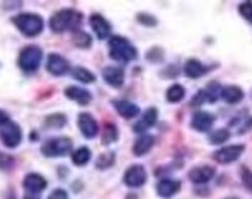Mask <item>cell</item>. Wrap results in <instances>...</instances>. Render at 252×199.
I'll return each instance as SVG.
<instances>
[{
	"label": "cell",
	"instance_id": "1",
	"mask_svg": "<svg viewBox=\"0 0 252 199\" xmlns=\"http://www.w3.org/2000/svg\"><path fill=\"white\" fill-rule=\"evenodd\" d=\"M82 22L81 13L74 9H61L50 19V28L53 32H63V31H79V25Z\"/></svg>",
	"mask_w": 252,
	"mask_h": 199
},
{
	"label": "cell",
	"instance_id": "2",
	"mask_svg": "<svg viewBox=\"0 0 252 199\" xmlns=\"http://www.w3.org/2000/svg\"><path fill=\"white\" fill-rule=\"evenodd\" d=\"M108 51H110V57L118 62H130L138 57V50L123 36H113L110 39Z\"/></svg>",
	"mask_w": 252,
	"mask_h": 199
},
{
	"label": "cell",
	"instance_id": "3",
	"mask_svg": "<svg viewBox=\"0 0 252 199\" xmlns=\"http://www.w3.org/2000/svg\"><path fill=\"white\" fill-rule=\"evenodd\" d=\"M13 24L27 37H36L43 29V19L39 14H32V13H24L13 17Z\"/></svg>",
	"mask_w": 252,
	"mask_h": 199
},
{
	"label": "cell",
	"instance_id": "4",
	"mask_svg": "<svg viewBox=\"0 0 252 199\" xmlns=\"http://www.w3.org/2000/svg\"><path fill=\"white\" fill-rule=\"evenodd\" d=\"M42 57H43V54L39 47L28 45L20 51L17 63L20 66V70H24L25 73H34L40 66Z\"/></svg>",
	"mask_w": 252,
	"mask_h": 199
},
{
	"label": "cell",
	"instance_id": "5",
	"mask_svg": "<svg viewBox=\"0 0 252 199\" xmlns=\"http://www.w3.org/2000/svg\"><path fill=\"white\" fill-rule=\"evenodd\" d=\"M73 148V142L70 138H51L43 142L42 154L47 158H62L67 156Z\"/></svg>",
	"mask_w": 252,
	"mask_h": 199
},
{
	"label": "cell",
	"instance_id": "6",
	"mask_svg": "<svg viewBox=\"0 0 252 199\" xmlns=\"http://www.w3.org/2000/svg\"><path fill=\"white\" fill-rule=\"evenodd\" d=\"M0 139H2L5 147L16 148L22 142V130H20V127L16 122H13V120H8L5 125L0 127Z\"/></svg>",
	"mask_w": 252,
	"mask_h": 199
},
{
	"label": "cell",
	"instance_id": "7",
	"mask_svg": "<svg viewBox=\"0 0 252 199\" xmlns=\"http://www.w3.org/2000/svg\"><path fill=\"white\" fill-rule=\"evenodd\" d=\"M147 181V171L146 169L139 164L131 165V167L127 169V171L124 173V184L130 189H138V187H142Z\"/></svg>",
	"mask_w": 252,
	"mask_h": 199
},
{
	"label": "cell",
	"instance_id": "8",
	"mask_svg": "<svg viewBox=\"0 0 252 199\" xmlns=\"http://www.w3.org/2000/svg\"><path fill=\"white\" fill-rule=\"evenodd\" d=\"M243 151H245V145H242V143H235V145H227V147L217 150L212 158L218 164H231L242 156Z\"/></svg>",
	"mask_w": 252,
	"mask_h": 199
},
{
	"label": "cell",
	"instance_id": "9",
	"mask_svg": "<svg viewBox=\"0 0 252 199\" xmlns=\"http://www.w3.org/2000/svg\"><path fill=\"white\" fill-rule=\"evenodd\" d=\"M24 189L25 195L40 196V193L47 189V179L39 173H30L24 179Z\"/></svg>",
	"mask_w": 252,
	"mask_h": 199
},
{
	"label": "cell",
	"instance_id": "10",
	"mask_svg": "<svg viewBox=\"0 0 252 199\" xmlns=\"http://www.w3.org/2000/svg\"><path fill=\"white\" fill-rule=\"evenodd\" d=\"M47 70L53 76H63L70 71V63L59 54H50L47 59Z\"/></svg>",
	"mask_w": 252,
	"mask_h": 199
},
{
	"label": "cell",
	"instance_id": "11",
	"mask_svg": "<svg viewBox=\"0 0 252 199\" xmlns=\"http://www.w3.org/2000/svg\"><path fill=\"white\" fill-rule=\"evenodd\" d=\"M78 125H79L81 133L87 139L94 138L97 135V130H99L96 119L90 113H81L79 117H78Z\"/></svg>",
	"mask_w": 252,
	"mask_h": 199
},
{
	"label": "cell",
	"instance_id": "12",
	"mask_svg": "<svg viewBox=\"0 0 252 199\" xmlns=\"http://www.w3.org/2000/svg\"><path fill=\"white\" fill-rule=\"evenodd\" d=\"M215 122V117L214 114L207 113V112H196L193 116H192V120H190V127L196 131H209L212 128Z\"/></svg>",
	"mask_w": 252,
	"mask_h": 199
},
{
	"label": "cell",
	"instance_id": "13",
	"mask_svg": "<svg viewBox=\"0 0 252 199\" xmlns=\"http://www.w3.org/2000/svg\"><path fill=\"white\" fill-rule=\"evenodd\" d=\"M90 27L94 31L96 37L101 39V40L107 39V36L110 34V31H112L110 22H108L107 19H104L101 14H93L90 17Z\"/></svg>",
	"mask_w": 252,
	"mask_h": 199
},
{
	"label": "cell",
	"instance_id": "14",
	"mask_svg": "<svg viewBox=\"0 0 252 199\" xmlns=\"http://www.w3.org/2000/svg\"><path fill=\"white\" fill-rule=\"evenodd\" d=\"M215 176V169L211 165H200V167H193L189 171V179L193 184H206L209 182Z\"/></svg>",
	"mask_w": 252,
	"mask_h": 199
},
{
	"label": "cell",
	"instance_id": "15",
	"mask_svg": "<svg viewBox=\"0 0 252 199\" xmlns=\"http://www.w3.org/2000/svg\"><path fill=\"white\" fill-rule=\"evenodd\" d=\"M157 120H158V110L150 107V108H147L146 112H144L142 117L133 125V130H135V133H144L146 130H149L150 127L155 125Z\"/></svg>",
	"mask_w": 252,
	"mask_h": 199
},
{
	"label": "cell",
	"instance_id": "16",
	"mask_svg": "<svg viewBox=\"0 0 252 199\" xmlns=\"http://www.w3.org/2000/svg\"><path fill=\"white\" fill-rule=\"evenodd\" d=\"M102 77L108 85L119 88L124 84V70L121 66H105L102 70Z\"/></svg>",
	"mask_w": 252,
	"mask_h": 199
},
{
	"label": "cell",
	"instance_id": "17",
	"mask_svg": "<svg viewBox=\"0 0 252 199\" xmlns=\"http://www.w3.org/2000/svg\"><path fill=\"white\" fill-rule=\"evenodd\" d=\"M65 96H67L70 101L78 102L79 105H89L92 102V93L81 86H68L67 90H65Z\"/></svg>",
	"mask_w": 252,
	"mask_h": 199
},
{
	"label": "cell",
	"instance_id": "18",
	"mask_svg": "<svg viewBox=\"0 0 252 199\" xmlns=\"http://www.w3.org/2000/svg\"><path fill=\"white\" fill-rule=\"evenodd\" d=\"M181 189V182L177 179H161L157 184V193L161 198H170L177 195Z\"/></svg>",
	"mask_w": 252,
	"mask_h": 199
},
{
	"label": "cell",
	"instance_id": "19",
	"mask_svg": "<svg viewBox=\"0 0 252 199\" xmlns=\"http://www.w3.org/2000/svg\"><path fill=\"white\" fill-rule=\"evenodd\" d=\"M113 107L124 119H133L139 114V107L128 101H113Z\"/></svg>",
	"mask_w": 252,
	"mask_h": 199
},
{
	"label": "cell",
	"instance_id": "20",
	"mask_svg": "<svg viewBox=\"0 0 252 199\" xmlns=\"http://www.w3.org/2000/svg\"><path fill=\"white\" fill-rule=\"evenodd\" d=\"M155 143V138L150 136V135H141L135 143H133V153L135 156H144L146 153H149Z\"/></svg>",
	"mask_w": 252,
	"mask_h": 199
},
{
	"label": "cell",
	"instance_id": "21",
	"mask_svg": "<svg viewBox=\"0 0 252 199\" xmlns=\"http://www.w3.org/2000/svg\"><path fill=\"white\" fill-rule=\"evenodd\" d=\"M243 97H245L243 90L237 85H227L221 90V99L227 104H238L240 101H243Z\"/></svg>",
	"mask_w": 252,
	"mask_h": 199
},
{
	"label": "cell",
	"instance_id": "22",
	"mask_svg": "<svg viewBox=\"0 0 252 199\" xmlns=\"http://www.w3.org/2000/svg\"><path fill=\"white\" fill-rule=\"evenodd\" d=\"M206 73H207V68L196 59H189L184 65V74L190 77V79H198V77H201Z\"/></svg>",
	"mask_w": 252,
	"mask_h": 199
},
{
	"label": "cell",
	"instance_id": "23",
	"mask_svg": "<svg viewBox=\"0 0 252 199\" xmlns=\"http://www.w3.org/2000/svg\"><path fill=\"white\" fill-rule=\"evenodd\" d=\"M184 96H186V90H184V86L180 85V84H173L166 93V99L170 104L181 102L184 99Z\"/></svg>",
	"mask_w": 252,
	"mask_h": 199
},
{
	"label": "cell",
	"instance_id": "24",
	"mask_svg": "<svg viewBox=\"0 0 252 199\" xmlns=\"http://www.w3.org/2000/svg\"><path fill=\"white\" fill-rule=\"evenodd\" d=\"M221 90H223V86L218 82H215V81L209 82V84H207V86L203 90L204 96H206V101L207 102H215L218 97H221Z\"/></svg>",
	"mask_w": 252,
	"mask_h": 199
},
{
	"label": "cell",
	"instance_id": "25",
	"mask_svg": "<svg viewBox=\"0 0 252 199\" xmlns=\"http://www.w3.org/2000/svg\"><path fill=\"white\" fill-rule=\"evenodd\" d=\"M92 158V153H90V148L89 147H81L76 150L73 154H71V159L76 165H79V167H82V165H85L87 162L90 161Z\"/></svg>",
	"mask_w": 252,
	"mask_h": 199
},
{
	"label": "cell",
	"instance_id": "26",
	"mask_svg": "<svg viewBox=\"0 0 252 199\" xmlns=\"http://www.w3.org/2000/svg\"><path fill=\"white\" fill-rule=\"evenodd\" d=\"M73 77H74V79H78L79 82H82V84H92V82L96 81V76L87 68H82V66H78V68L73 70Z\"/></svg>",
	"mask_w": 252,
	"mask_h": 199
},
{
	"label": "cell",
	"instance_id": "27",
	"mask_svg": "<svg viewBox=\"0 0 252 199\" xmlns=\"http://www.w3.org/2000/svg\"><path fill=\"white\" fill-rule=\"evenodd\" d=\"M119 136L118 128L113 124H105L104 127V133H102V143L107 145V143H113Z\"/></svg>",
	"mask_w": 252,
	"mask_h": 199
},
{
	"label": "cell",
	"instance_id": "28",
	"mask_svg": "<svg viewBox=\"0 0 252 199\" xmlns=\"http://www.w3.org/2000/svg\"><path fill=\"white\" fill-rule=\"evenodd\" d=\"M229 138H231V133H229V130H226V128H218V130H215V131L211 133L209 142L214 143V145H218V143L226 142Z\"/></svg>",
	"mask_w": 252,
	"mask_h": 199
},
{
	"label": "cell",
	"instance_id": "29",
	"mask_svg": "<svg viewBox=\"0 0 252 199\" xmlns=\"http://www.w3.org/2000/svg\"><path fill=\"white\" fill-rule=\"evenodd\" d=\"M73 42H74V45L79 48H89L92 45V37L84 31H76L73 36Z\"/></svg>",
	"mask_w": 252,
	"mask_h": 199
},
{
	"label": "cell",
	"instance_id": "30",
	"mask_svg": "<svg viewBox=\"0 0 252 199\" xmlns=\"http://www.w3.org/2000/svg\"><path fill=\"white\" fill-rule=\"evenodd\" d=\"M113 164H115V153H102L96 161V167L99 170H105L110 169Z\"/></svg>",
	"mask_w": 252,
	"mask_h": 199
},
{
	"label": "cell",
	"instance_id": "31",
	"mask_svg": "<svg viewBox=\"0 0 252 199\" xmlns=\"http://www.w3.org/2000/svg\"><path fill=\"white\" fill-rule=\"evenodd\" d=\"M65 124H67V117L63 114H50L45 119V125L50 128H62Z\"/></svg>",
	"mask_w": 252,
	"mask_h": 199
},
{
	"label": "cell",
	"instance_id": "32",
	"mask_svg": "<svg viewBox=\"0 0 252 199\" xmlns=\"http://www.w3.org/2000/svg\"><path fill=\"white\" fill-rule=\"evenodd\" d=\"M238 13L245 20H248L249 24H252V2H243L238 6Z\"/></svg>",
	"mask_w": 252,
	"mask_h": 199
},
{
	"label": "cell",
	"instance_id": "33",
	"mask_svg": "<svg viewBox=\"0 0 252 199\" xmlns=\"http://www.w3.org/2000/svg\"><path fill=\"white\" fill-rule=\"evenodd\" d=\"M136 19H138L139 24L146 25V27H155L158 24L157 17H153L152 14H146V13H139Z\"/></svg>",
	"mask_w": 252,
	"mask_h": 199
},
{
	"label": "cell",
	"instance_id": "34",
	"mask_svg": "<svg viewBox=\"0 0 252 199\" xmlns=\"http://www.w3.org/2000/svg\"><path fill=\"white\" fill-rule=\"evenodd\" d=\"M242 182L246 187V190L252 192V171L249 169H242Z\"/></svg>",
	"mask_w": 252,
	"mask_h": 199
},
{
	"label": "cell",
	"instance_id": "35",
	"mask_svg": "<svg viewBox=\"0 0 252 199\" xmlns=\"http://www.w3.org/2000/svg\"><path fill=\"white\" fill-rule=\"evenodd\" d=\"M14 165V159L11 156H6V154L0 153V169L3 170H9Z\"/></svg>",
	"mask_w": 252,
	"mask_h": 199
},
{
	"label": "cell",
	"instance_id": "36",
	"mask_svg": "<svg viewBox=\"0 0 252 199\" xmlns=\"http://www.w3.org/2000/svg\"><path fill=\"white\" fill-rule=\"evenodd\" d=\"M206 102V96H204V91L201 90V91H198L195 94V97L192 99V102H190V105L192 107H198V105H201V104H204Z\"/></svg>",
	"mask_w": 252,
	"mask_h": 199
},
{
	"label": "cell",
	"instance_id": "37",
	"mask_svg": "<svg viewBox=\"0 0 252 199\" xmlns=\"http://www.w3.org/2000/svg\"><path fill=\"white\" fill-rule=\"evenodd\" d=\"M48 199H70V198H68V193L65 192V190L58 189V190H54V192L48 196Z\"/></svg>",
	"mask_w": 252,
	"mask_h": 199
},
{
	"label": "cell",
	"instance_id": "38",
	"mask_svg": "<svg viewBox=\"0 0 252 199\" xmlns=\"http://www.w3.org/2000/svg\"><path fill=\"white\" fill-rule=\"evenodd\" d=\"M8 116H6V113L5 112H2V110H0V127H2V125H5L6 122H8Z\"/></svg>",
	"mask_w": 252,
	"mask_h": 199
},
{
	"label": "cell",
	"instance_id": "39",
	"mask_svg": "<svg viewBox=\"0 0 252 199\" xmlns=\"http://www.w3.org/2000/svg\"><path fill=\"white\" fill-rule=\"evenodd\" d=\"M232 199H235V198H232Z\"/></svg>",
	"mask_w": 252,
	"mask_h": 199
}]
</instances>
